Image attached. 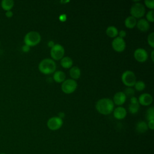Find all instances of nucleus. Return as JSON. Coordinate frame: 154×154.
I'll return each mask as SVG.
<instances>
[{
	"mask_svg": "<svg viewBox=\"0 0 154 154\" xmlns=\"http://www.w3.org/2000/svg\"><path fill=\"white\" fill-rule=\"evenodd\" d=\"M41 40L40 34L37 31H29L27 32L24 37V43L25 45H26L31 46H34L38 45Z\"/></svg>",
	"mask_w": 154,
	"mask_h": 154,
	"instance_id": "7ed1b4c3",
	"label": "nucleus"
},
{
	"mask_svg": "<svg viewBox=\"0 0 154 154\" xmlns=\"http://www.w3.org/2000/svg\"><path fill=\"white\" fill-rule=\"evenodd\" d=\"M147 126H148V128L150 129L151 130H153V129H154V120L149 121Z\"/></svg>",
	"mask_w": 154,
	"mask_h": 154,
	"instance_id": "c85d7f7f",
	"label": "nucleus"
},
{
	"mask_svg": "<svg viewBox=\"0 0 154 154\" xmlns=\"http://www.w3.org/2000/svg\"><path fill=\"white\" fill-rule=\"evenodd\" d=\"M14 5V2L13 0H2L1 2V6L5 11L11 10Z\"/></svg>",
	"mask_w": 154,
	"mask_h": 154,
	"instance_id": "a211bd4d",
	"label": "nucleus"
},
{
	"mask_svg": "<svg viewBox=\"0 0 154 154\" xmlns=\"http://www.w3.org/2000/svg\"><path fill=\"white\" fill-rule=\"evenodd\" d=\"M61 65L65 69L72 67L73 64V60L69 57H64L61 59Z\"/></svg>",
	"mask_w": 154,
	"mask_h": 154,
	"instance_id": "aec40b11",
	"label": "nucleus"
},
{
	"mask_svg": "<svg viewBox=\"0 0 154 154\" xmlns=\"http://www.w3.org/2000/svg\"><path fill=\"white\" fill-rule=\"evenodd\" d=\"M146 19L148 22H153L154 21L153 19V10H150L146 14Z\"/></svg>",
	"mask_w": 154,
	"mask_h": 154,
	"instance_id": "bb28decb",
	"label": "nucleus"
},
{
	"mask_svg": "<svg viewBox=\"0 0 154 154\" xmlns=\"http://www.w3.org/2000/svg\"><path fill=\"white\" fill-rule=\"evenodd\" d=\"M54 42H53V41H52V40H51V41H49V42H48V46L49 47V48H52L54 46Z\"/></svg>",
	"mask_w": 154,
	"mask_h": 154,
	"instance_id": "72a5a7b5",
	"label": "nucleus"
},
{
	"mask_svg": "<svg viewBox=\"0 0 154 154\" xmlns=\"http://www.w3.org/2000/svg\"><path fill=\"white\" fill-rule=\"evenodd\" d=\"M145 7L143 4L140 2H137L134 4L131 7L130 13L131 16L136 18H140L143 17L145 13Z\"/></svg>",
	"mask_w": 154,
	"mask_h": 154,
	"instance_id": "39448f33",
	"label": "nucleus"
},
{
	"mask_svg": "<svg viewBox=\"0 0 154 154\" xmlns=\"http://www.w3.org/2000/svg\"><path fill=\"white\" fill-rule=\"evenodd\" d=\"M64 112H60L59 113H58V117L59 118H60V119H62V118H64Z\"/></svg>",
	"mask_w": 154,
	"mask_h": 154,
	"instance_id": "f704fd0d",
	"label": "nucleus"
},
{
	"mask_svg": "<svg viewBox=\"0 0 154 154\" xmlns=\"http://www.w3.org/2000/svg\"><path fill=\"white\" fill-rule=\"evenodd\" d=\"M122 81L128 87H133L136 82L135 75L131 70H126L122 75Z\"/></svg>",
	"mask_w": 154,
	"mask_h": 154,
	"instance_id": "20e7f679",
	"label": "nucleus"
},
{
	"mask_svg": "<svg viewBox=\"0 0 154 154\" xmlns=\"http://www.w3.org/2000/svg\"><path fill=\"white\" fill-rule=\"evenodd\" d=\"M135 88L137 91H143L145 87H146V85L144 84V82L142 81H136L135 85Z\"/></svg>",
	"mask_w": 154,
	"mask_h": 154,
	"instance_id": "b1692460",
	"label": "nucleus"
},
{
	"mask_svg": "<svg viewBox=\"0 0 154 154\" xmlns=\"http://www.w3.org/2000/svg\"><path fill=\"white\" fill-rule=\"evenodd\" d=\"M70 76L72 79H77L81 76V70L77 66H73L70 67L69 70Z\"/></svg>",
	"mask_w": 154,
	"mask_h": 154,
	"instance_id": "f3484780",
	"label": "nucleus"
},
{
	"mask_svg": "<svg viewBox=\"0 0 154 154\" xmlns=\"http://www.w3.org/2000/svg\"><path fill=\"white\" fill-rule=\"evenodd\" d=\"M117 28L114 26H109L106 29V34L109 37H116L118 35Z\"/></svg>",
	"mask_w": 154,
	"mask_h": 154,
	"instance_id": "4be33fe9",
	"label": "nucleus"
},
{
	"mask_svg": "<svg viewBox=\"0 0 154 154\" xmlns=\"http://www.w3.org/2000/svg\"><path fill=\"white\" fill-rule=\"evenodd\" d=\"M53 78L56 82H58V83L63 82L65 81L66 75L63 71L57 70L54 72L53 75Z\"/></svg>",
	"mask_w": 154,
	"mask_h": 154,
	"instance_id": "dca6fc26",
	"label": "nucleus"
},
{
	"mask_svg": "<svg viewBox=\"0 0 154 154\" xmlns=\"http://www.w3.org/2000/svg\"><path fill=\"white\" fill-rule=\"evenodd\" d=\"M114 117L118 119V120H122L123 119L127 114V111L126 109L123 106H118L114 109Z\"/></svg>",
	"mask_w": 154,
	"mask_h": 154,
	"instance_id": "4468645a",
	"label": "nucleus"
},
{
	"mask_svg": "<svg viewBox=\"0 0 154 154\" xmlns=\"http://www.w3.org/2000/svg\"><path fill=\"white\" fill-rule=\"evenodd\" d=\"M0 46H1V41H0Z\"/></svg>",
	"mask_w": 154,
	"mask_h": 154,
	"instance_id": "4c0bfd02",
	"label": "nucleus"
},
{
	"mask_svg": "<svg viewBox=\"0 0 154 154\" xmlns=\"http://www.w3.org/2000/svg\"><path fill=\"white\" fill-rule=\"evenodd\" d=\"M0 154H7L5 153H0Z\"/></svg>",
	"mask_w": 154,
	"mask_h": 154,
	"instance_id": "e433bc0d",
	"label": "nucleus"
},
{
	"mask_svg": "<svg viewBox=\"0 0 154 154\" xmlns=\"http://www.w3.org/2000/svg\"><path fill=\"white\" fill-rule=\"evenodd\" d=\"M136 131L139 133H144L148 129L147 124L144 121H140L136 125Z\"/></svg>",
	"mask_w": 154,
	"mask_h": 154,
	"instance_id": "412c9836",
	"label": "nucleus"
},
{
	"mask_svg": "<svg viewBox=\"0 0 154 154\" xmlns=\"http://www.w3.org/2000/svg\"><path fill=\"white\" fill-rule=\"evenodd\" d=\"M63 120L58 117H52L47 122L48 128L52 131H57L63 125Z\"/></svg>",
	"mask_w": 154,
	"mask_h": 154,
	"instance_id": "6e6552de",
	"label": "nucleus"
},
{
	"mask_svg": "<svg viewBox=\"0 0 154 154\" xmlns=\"http://www.w3.org/2000/svg\"><path fill=\"white\" fill-rule=\"evenodd\" d=\"M118 34H119V37H120L123 38L126 35V31H124V30H121V31L118 33Z\"/></svg>",
	"mask_w": 154,
	"mask_h": 154,
	"instance_id": "7c9ffc66",
	"label": "nucleus"
},
{
	"mask_svg": "<svg viewBox=\"0 0 154 154\" xmlns=\"http://www.w3.org/2000/svg\"><path fill=\"white\" fill-rule=\"evenodd\" d=\"M146 119L148 121L154 120V108L153 106L150 107L146 112Z\"/></svg>",
	"mask_w": 154,
	"mask_h": 154,
	"instance_id": "5701e85b",
	"label": "nucleus"
},
{
	"mask_svg": "<svg viewBox=\"0 0 154 154\" xmlns=\"http://www.w3.org/2000/svg\"><path fill=\"white\" fill-rule=\"evenodd\" d=\"M22 50L23 52H28L30 50V47L26 45H24L22 46Z\"/></svg>",
	"mask_w": 154,
	"mask_h": 154,
	"instance_id": "c756f323",
	"label": "nucleus"
},
{
	"mask_svg": "<svg viewBox=\"0 0 154 154\" xmlns=\"http://www.w3.org/2000/svg\"><path fill=\"white\" fill-rule=\"evenodd\" d=\"M134 57L137 61L143 63L147 60L148 58V54L144 49L137 48L134 51Z\"/></svg>",
	"mask_w": 154,
	"mask_h": 154,
	"instance_id": "9d476101",
	"label": "nucleus"
},
{
	"mask_svg": "<svg viewBox=\"0 0 154 154\" xmlns=\"http://www.w3.org/2000/svg\"><path fill=\"white\" fill-rule=\"evenodd\" d=\"M140 108V104L138 99L135 96L131 97V103L129 105V111L131 114L137 113Z\"/></svg>",
	"mask_w": 154,
	"mask_h": 154,
	"instance_id": "ddd939ff",
	"label": "nucleus"
},
{
	"mask_svg": "<svg viewBox=\"0 0 154 154\" xmlns=\"http://www.w3.org/2000/svg\"><path fill=\"white\" fill-rule=\"evenodd\" d=\"M77 82L72 79H68L63 82L61 90L66 94H70L75 91L77 88Z\"/></svg>",
	"mask_w": 154,
	"mask_h": 154,
	"instance_id": "423d86ee",
	"label": "nucleus"
},
{
	"mask_svg": "<svg viewBox=\"0 0 154 154\" xmlns=\"http://www.w3.org/2000/svg\"><path fill=\"white\" fill-rule=\"evenodd\" d=\"M147 42L148 44L152 47H154V32H152L148 35L147 37Z\"/></svg>",
	"mask_w": 154,
	"mask_h": 154,
	"instance_id": "a878e982",
	"label": "nucleus"
},
{
	"mask_svg": "<svg viewBox=\"0 0 154 154\" xmlns=\"http://www.w3.org/2000/svg\"><path fill=\"white\" fill-rule=\"evenodd\" d=\"M126 100V96L123 91L116 93L113 97V103L117 105L120 106L123 105Z\"/></svg>",
	"mask_w": 154,
	"mask_h": 154,
	"instance_id": "f8f14e48",
	"label": "nucleus"
},
{
	"mask_svg": "<svg viewBox=\"0 0 154 154\" xmlns=\"http://www.w3.org/2000/svg\"><path fill=\"white\" fill-rule=\"evenodd\" d=\"M59 19H60V20L61 21L64 22V21H65V20H66V15L65 14H61V15L60 16Z\"/></svg>",
	"mask_w": 154,
	"mask_h": 154,
	"instance_id": "473e14b6",
	"label": "nucleus"
},
{
	"mask_svg": "<svg viewBox=\"0 0 154 154\" xmlns=\"http://www.w3.org/2000/svg\"><path fill=\"white\" fill-rule=\"evenodd\" d=\"M112 47L116 52H121L123 51L126 48L125 40L120 37H115L112 42Z\"/></svg>",
	"mask_w": 154,
	"mask_h": 154,
	"instance_id": "1a4fd4ad",
	"label": "nucleus"
},
{
	"mask_svg": "<svg viewBox=\"0 0 154 154\" xmlns=\"http://www.w3.org/2000/svg\"><path fill=\"white\" fill-rule=\"evenodd\" d=\"M139 104H141L143 106L150 105L153 101L152 96L149 93H143L141 94L138 99Z\"/></svg>",
	"mask_w": 154,
	"mask_h": 154,
	"instance_id": "9b49d317",
	"label": "nucleus"
},
{
	"mask_svg": "<svg viewBox=\"0 0 154 154\" xmlns=\"http://www.w3.org/2000/svg\"><path fill=\"white\" fill-rule=\"evenodd\" d=\"M96 108L97 111L102 114H109L114 110L113 101L109 98L100 99L97 102Z\"/></svg>",
	"mask_w": 154,
	"mask_h": 154,
	"instance_id": "f257e3e1",
	"label": "nucleus"
},
{
	"mask_svg": "<svg viewBox=\"0 0 154 154\" xmlns=\"http://www.w3.org/2000/svg\"><path fill=\"white\" fill-rule=\"evenodd\" d=\"M38 70L43 74H51L55 72L56 63L52 59L45 58L40 62L38 64Z\"/></svg>",
	"mask_w": 154,
	"mask_h": 154,
	"instance_id": "f03ea898",
	"label": "nucleus"
},
{
	"mask_svg": "<svg viewBox=\"0 0 154 154\" xmlns=\"http://www.w3.org/2000/svg\"><path fill=\"white\" fill-rule=\"evenodd\" d=\"M136 24H137L136 19L131 16H129L128 17H126L125 20V25L126 26V28L129 29H132L134 28Z\"/></svg>",
	"mask_w": 154,
	"mask_h": 154,
	"instance_id": "6ab92c4d",
	"label": "nucleus"
},
{
	"mask_svg": "<svg viewBox=\"0 0 154 154\" xmlns=\"http://www.w3.org/2000/svg\"><path fill=\"white\" fill-rule=\"evenodd\" d=\"M125 94L126 95V96H128V97H132L134 96V94H135V91L132 88V87H127L125 88L124 92Z\"/></svg>",
	"mask_w": 154,
	"mask_h": 154,
	"instance_id": "393cba45",
	"label": "nucleus"
},
{
	"mask_svg": "<svg viewBox=\"0 0 154 154\" xmlns=\"http://www.w3.org/2000/svg\"><path fill=\"white\" fill-rule=\"evenodd\" d=\"M64 49L63 46L60 44H55L51 48V56L52 60H59L64 57Z\"/></svg>",
	"mask_w": 154,
	"mask_h": 154,
	"instance_id": "0eeeda50",
	"label": "nucleus"
},
{
	"mask_svg": "<svg viewBox=\"0 0 154 154\" xmlns=\"http://www.w3.org/2000/svg\"><path fill=\"white\" fill-rule=\"evenodd\" d=\"M144 4L147 7L153 10L154 8V0H145Z\"/></svg>",
	"mask_w": 154,
	"mask_h": 154,
	"instance_id": "cd10ccee",
	"label": "nucleus"
},
{
	"mask_svg": "<svg viewBox=\"0 0 154 154\" xmlns=\"http://www.w3.org/2000/svg\"><path fill=\"white\" fill-rule=\"evenodd\" d=\"M153 53H154V51H152V54H151V58H152V60L153 61Z\"/></svg>",
	"mask_w": 154,
	"mask_h": 154,
	"instance_id": "c9c22d12",
	"label": "nucleus"
},
{
	"mask_svg": "<svg viewBox=\"0 0 154 154\" xmlns=\"http://www.w3.org/2000/svg\"><path fill=\"white\" fill-rule=\"evenodd\" d=\"M5 16L7 17H11L13 15V13L11 10H9V11H5Z\"/></svg>",
	"mask_w": 154,
	"mask_h": 154,
	"instance_id": "2f4dec72",
	"label": "nucleus"
},
{
	"mask_svg": "<svg viewBox=\"0 0 154 154\" xmlns=\"http://www.w3.org/2000/svg\"><path fill=\"white\" fill-rule=\"evenodd\" d=\"M137 26L139 30L141 31H147L150 27L149 22L145 19H140L137 22Z\"/></svg>",
	"mask_w": 154,
	"mask_h": 154,
	"instance_id": "2eb2a0df",
	"label": "nucleus"
}]
</instances>
